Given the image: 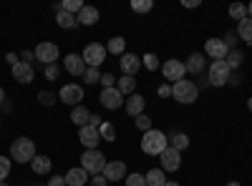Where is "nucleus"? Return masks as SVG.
Returning <instances> with one entry per match:
<instances>
[{
    "label": "nucleus",
    "instance_id": "f257e3e1",
    "mask_svg": "<svg viewBox=\"0 0 252 186\" xmlns=\"http://www.w3.org/2000/svg\"><path fill=\"white\" fill-rule=\"evenodd\" d=\"M169 149V138H166V133L152 129V131H146L144 138H141V151L146 156H159L161 151Z\"/></svg>",
    "mask_w": 252,
    "mask_h": 186
},
{
    "label": "nucleus",
    "instance_id": "f03ea898",
    "mask_svg": "<svg viewBox=\"0 0 252 186\" xmlns=\"http://www.w3.org/2000/svg\"><path fill=\"white\" fill-rule=\"evenodd\" d=\"M35 143L26 136H20L10 143V161H18V163H31L35 159Z\"/></svg>",
    "mask_w": 252,
    "mask_h": 186
},
{
    "label": "nucleus",
    "instance_id": "7ed1b4c3",
    "mask_svg": "<svg viewBox=\"0 0 252 186\" xmlns=\"http://www.w3.org/2000/svg\"><path fill=\"white\" fill-rule=\"evenodd\" d=\"M81 169L86 174H103V169H106V156H103L98 149H86L81 156Z\"/></svg>",
    "mask_w": 252,
    "mask_h": 186
},
{
    "label": "nucleus",
    "instance_id": "20e7f679",
    "mask_svg": "<svg viewBox=\"0 0 252 186\" xmlns=\"http://www.w3.org/2000/svg\"><path fill=\"white\" fill-rule=\"evenodd\" d=\"M172 96L179 103H194L197 96H199V88L192 83V80H177V83L172 86Z\"/></svg>",
    "mask_w": 252,
    "mask_h": 186
},
{
    "label": "nucleus",
    "instance_id": "39448f33",
    "mask_svg": "<svg viewBox=\"0 0 252 186\" xmlns=\"http://www.w3.org/2000/svg\"><path fill=\"white\" fill-rule=\"evenodd\" d=\"M229 76H232V71H229L227 60H215V63L209 66V71H207L209 86H227L229 83Z\"/></svg>",
    "mask_w": 252,
    "mask_h": 186
},
{
    "label": "nucleus",
    "instance_id": "423d86ee",
    "mask_svg": "<svg viewBox=\"0 0 252 186\" xmlns=\"http://www.w3.org/2000/svg\"><path fill=\"white\" fill-rule=\"evenodd\" d=\"M81 58H83V63H86L89 68H98L103 60H106V48H103L101 43H89L86 48H83Z\"/></svg>",
    "mask_w": 252,
    "mask_h": 186
},
{
    "label": "nucleus",
    "instance_id": "0eeeda50",
    "mask_svg": "<svg viewBox=\"0 0 252 186\" xmlns=\"http://www.w3.org/2000/svg\"><path fill=\"white\" fill-rule=\"evenodd\" d=\"M33 55H35V60H40L43 66H51V63H56V60H58V46L51 43V40H43V43L35 46Z\"/></svg>",
    "mask_w": 252,
    "mask_h": 186
},
{
    "label": "nucleus",
    "instance_id": "6e6552de",
    "mask_svg": "<svg viewBox=\"0 0 252 186\" xmlns=\"http://www.w3.org/2000/svg\"><path fill=\"white\" fill-rule=\"evenodd\" d=\"M58 98L63 101V103H68V106H81V101H83V88L78 86V83H66L61 88V93H58Z\"/></svg>",
    "mask_w": 252,
    "mask_h": 186
},
{
    "label": "nucleus",
    "instance_id": "1a4fd4ad",
    "mask_svg": "<svg viewBox=\"0 0 252 186\" xmlns=\"http://www.w3.org/2000/svg\"><path fill=\"white\" fill-rule=\"evenodd\" d=\"M161 73H164V78L166 80H184V76H187V68H184V63L182 60H177V58H172V60H166V63L161 66Z\"/></svg>",
    "mask_w": 252,
    "mask_h": 186
},
{
    "label": "nucleus",
    "instance_id": "9d476101",
    "mask_svg": "<svg viewBox=\"0 0 252 186\" xmlns=\"http://www.w3.org/2000/svg\"><path fill=\"white\" fill-rule=\"evenodd\" d=\"M98 101H101V106H106V108H111V111H116V108L124 106V96L119 93L116 86H114V88H103L101 96H98Z\"/></svg>",
    "mask_w": 252,
    "mask_h": 186
},
{
    "label": "nucleus",
    "instance_id": "9b49d317",
    "mask_svg": "<svg viewBox=\"0 0 252 186\" xmlns=\"http://www.w3.org/2000/svg\"><path fill=\"white\" fill-rule=\"evenodd\" d=\"M78 141L83 143L86 149H96L98 143H101V133H98V129H94V126H81L78 129Z\"/></svg>",
    "mask_w": 252,
    "mask_h": 186
},
{
    "label": "nucleus",
    "instance_id": "f8f14e48",
    "mask_svg": "<svg viewBox=\"0 0 252 186\" xmlns=\"http://www.w3.org/2000/svg\"><path fill=\"white\" fill-rule=\"evenodd\" d=\"M159 161H161V171H177V169H179V163H182V156H179L177 149L169 146L166 151L159 154Z\"/></svg>",
    "mask_w": 252,
    "mask_h": 186
},
{
    "label": "nucleus",
    "instance_id": "ddd939ff",
    "mask_svg": "<svg viewBox=\"0 0 252 186\" xmlns=\"http://www.w3.org/2000/svg\"><path fill=\"white\" fill-rule=\"evenodd\" d=\"M204 51H207V55H212L215 60H224L227 58V46H224L222 38H207L204 40Z\"/></svg>",
    "mask_w": 252,
    "mask_h": 186
},
{
    "label": "nucleus",
    "instance_id": "4468645a",
    "mask_svg": "<svg viewBox=\"0 0 252 186\" xmlns=\"http://www.w3.org/2000/svg\"><path fill=\"white\" fill-rule=\"evenodd\" d=\"M119 66H121L124 76H136V73H139V68H141V58H139V55H134V53H124V55H121V60H119Z\"/></svg>",
    "mask_w": 252,
    "mask_h": 186
},
{
    "label": "nucleus",
    "instance_id": "2eb2a0df",
    "mask_svg": "<svg viewBox=\"0 0 252 186\" xmlns=\"http://www.w3.org/2000/svg\"><path fill=\"white\" fill-rule=\"evenodd\" d=\"M103 176H106V181H124V179H126V166H124V161H106Z\"/></svg>",
    "mask_w": 252,
    "mask_h": 186
},
{
    "label": "nucleus",
    "instance_id": "dca6fc26",
    "mask_svg": "<svg viewBox=\"0 0 252 186\" xmlns=\"http://www.w3.org/2000/svg\"><path fill=\"white\" fill-rule=\"evenodd\" d=\"M33 76H35V71H33L31 63H26V60H20V63L13 66V78L18 80V83H31Z\"/></svg>",
    "mask_w": 252,
    "mask_h": 186
},
{
    "label": "nucleus",
    "instance_id": "f3484780",
    "mask_svg": "<svg viewBox=\"0 0 252 186\" xmlns=\"http://www.w3.org/2000/svg\"><path fill=\"white\" fill-rule=\"evenodd\" d=\"M63 66H66V71L71 76H83V73H86V63H83V58L78 53H68L66 60H63Z\"/></svg>",
    "mask_w": 252,
    "mask_h": 186
},
{
    "label": "nucleus",
    "instance_id": "a211bd4d",
    "mask_svg": "<svg viewBox=\"0 0 252 186\" xmlns=\"http://www.w3.org/2000/svg\"><path fill=\"white\" fill-rule=\"evenodd\" d=\"M144 106H146V101H144V96H139V93H131L129 98H126V113L134 116V118L144 113Z\"/></svg>",
    "mask_w": 252,
    "mask_h": 186
},
{
    "label": "nucleus",
    "instance_id": "6ab92c4d",
    "mask_svg": "<svg viewBox=\"0 0 252 186\" xmlns=\"http://www.w3.org/2000/svg\"><path fill=\"white\" fill-rule=\"evenodd\" d=\"M78 26H96L98 23V10L94 5H83V10L76 15Z\"/></svg>",
    "mask_w": 252,
    "mask_h": 186
},
{
    "label": "nucleus",
    "instance_id": "aec40b11",
    "mask_svg": "<svg viewBox=\"0 0 252 186\" xmlns=\"http://www.w3.org/2000/svg\"><path fill=\"white\" fill-rule=\"evenodd\" d=\"M86 181H91V179H89V174L83 171L81 166H78V169H71V171L66 174V186H83Z\"/></svg>",
    "mask_w": 252,
    "mask_h": 186
},
{
    "label": "nucleus",
    "instance_id": "412c9836",
    "mask_svg": "<svg viewBox=\"0 0 252 186\" xmlns=\"http://www.w3.org/2000/svg\"><path fill=\"white\" fill-rule=\"evenodd\" d=\"M187 73H202L204 71V53H192L184 63Z\"/></svg>",
    "mask_w": 252,
    "mask_h": 186
},
{
    "label": "nucleus",
    "instance_id": "4be33fe9",
    "mask_svg": "<svg viewBox=\"0 0 252 186\" xmlns=\"http://www.w3.org/2000/svg\"><path fill=\"white\" fill-rule=\"evenodd\" d=\"M89 118H91V111H89L86 106H76V108L71 111V121L76 123L78 129H81V126H86V123H89Z\"/></svg>",
    "mask_w": 252,
    "mask_h": 186
},
{
    "label": "nucleus",
    "instance_id": "5701e85b",
    "mask_svg": "<svg viewBox=\"0 0 252 186\" xmlns=\"http://www.w3.org/2000/svg\"><path fill=\"white\" fill-rule=\"evenodd\" d=\"M237 35L245 40L247 46H252V20L250 18H245V20H240V23H237Z\"/></svg>",
    "mask_w": 252,
    "mask_h": 186
},
{
    "label": "nucleus",
    "instance_id": "b1692460",
    "mask_svg": "<svg viewBox=\"0 0 252 186\" xmlns=\"http://www.w3.org/2000/svg\"><path fill=\"white\" fill-rule=\"evenodd\" d=\"M119 93L121 96H131L134 93V88H136V78L134 76H124V78H119Z\"/></svg>",
    "mask_w": 252,
    "mask_h": 186
},
{
    "label": "nucleus",
    "instance_id": "393cba45",
    "mask_svg": "<svg viewBox=\"0 0 252 186\" xmlns=\"http://www.w3.org/2000/svg\"><path fill=\"white\" fill-rule=\"evenodd\" d=\"M56 23L61 26V28H76L78 26V20H76V15H71V13H66V10H58V15H56Z\"/></svg>",
    "mask_w": 252,
    "mask_h": 186
},
{
    "label": "nucleus",
    "instance_id": "a878e982",
    "mask_svg": "<svg viewBox=\"0 0 252 186\" xmlns=\"http://www.w3.org/2000/svg\"><path fill=\"white\" fill-rule=\"evenodd\" d=\"M31 169H33L35 174H48V171H51V159H48V156H35V159L31 161Z\"/></svg>",
    "mask_w": 252,
    "mask_h": 186
},
{
    "label": "nucleus",
    "instance_id": "bb28decb",
    "mask_svg": "<svg viewBox=\"0 0 252 186\" xmlns=\"http://www.w3.org/2000/svg\"><path fill=\"white\" fill-rule=\"evenodd\" d=\"M166 184V176L161 169H152V171H146V186H164Z\"/></svg>",
    "mask_w": 252,
    "mask_h": 186
},
{
    "label": "nucleus",
    "instance_id": "cd10ccee",
    "mask_svg": "<svg viewBox=\"0 0 252 186\" xmlns=\"http://www.w3.org/2000/svg\"><path fill=\"white\" fill-rule=\"evenodd\" d=\"M124 48H126V40H124L121 35H114V38L109 40V46H106V51L114 53V55H124Z\"/></svg>",
    "mask_w": 252,
    "mask_h": 186
},
{
    "label": "nucleus",
    "instance_id": "c85d7f7f",
    "mask_svg": "<svg viewBox=\"0 0 252 186\" xmlns=\"http://www.w3.org/2000/svg\"><path fill=\"white\" fill-rule=\"evenodd\" d=\"M98 133H101L103 141H116V129H114V123H109V121H103L98 126Z\"/></svg>",
    "mask_w": 252,
    "mask_h": 186
},
{
    "label": "nucleus",
    "instance_id": "c756f323",
    "mask_svg": "<svg viewBox=\"0 0 252 186\" xmlns=\"http://www.w3.org/2000/svg\"><path fill=\"white\" fill-rule=\"evenodd\" d=\"M229 15H232L237 23H240V20L247 18V5H242V3H232V5H229Z\"/></svg>",
    "mask_w": 252,
    "mask_h": 186
},
{
    "label": "nucleus",
    "instance_id": "7c9ffc66",
    "mask_svg": "<svg viewBox=\"0 0 252 186\" xmlns=\"http://www.w3.org/2000/svg\"><path fill=\"white\" fill-rule=\"evenodd\" d=\"M169 141H172V149H177V151H184V149L189 146V138H187V133H174Z\"/></svg>",
    "mask_w": 252,
    "mask_h": 186
},
{
    "label": "nucleus",
    "instance_id": "2f4dec72",
    "mask_svg": "<svg viewBox=\"0 0 252 186\" xmlns=\"http://www.w3.org/2000/svg\"><path fill=\"white\" fill-rule=\"evenodd\" d=\"M61 10H66V13L76 15V13L83 10V3H81V0H66V3H61Z\"/></svg>",
    "mask_w": 252,
    "mask_h": 186
},
{
    "label": "nucleus",
    "instance_id": "473e14b6",
    "mask_svg": "<svg viewBox=\"0 0 252 186\" xmlns=\"http://www.w3.org/2000/svg\"><path fill=\"white\" fill-rule=\"evenodd\" d=\"M242 53L240 51H232V53H227V66H229V71H232V68H240L242 66Z\"/></svg>",
    "mask_w": 252,
    "mask_h": 186
},
{
    "label": "nucleus",
    "instance_id": "72a5a7b5",
    "mask_svg": "<svg viewBox=\"0 0 252 186\" xmlns=\"http://www.w3.org/2000/svg\"><path fill=\"white\" fill-rule=\"evenodd\" d=\"M152 8H154L152 0H134V3H131V10L134 13H149Z\"/></svg>",
    "mask_w": 252,
    "mask_h": 186
},
{
    "label": "nucleus",
    "instance_id": "f704fd0d",
    "mask_svg": "<svg viewBox=\"0 0 252 186\" xmlns=\"http://www.w3.org/2000/svg\"><path fill=\"white\" fill-rule=\"evenodd\" d=\"M141 63H144L146 68H149V71H157V68H161V66H159V58H157L154 53H146V55L141 58Z\"/></svg>",
    "mask_w": 252,
    "mask_h": 186
},
{
    "label": "nucleus",
    "instance_id": "c9c22d12",
    "mask_svg": "<svg viewBox=\"0 0 252 186\" xmlns=\"http://www.w3.org/2000/svg\"><path fill=\"white\" fill-rule=\"evenodd\" d=\"M136 129L139 131H152V118L149 116H146V113H141V116H136Z\"/></svg>",
    "mask_w": 252,
    "mask_h": 186
},
{
    "label": "nucleus",
    "instance_id": "e433bc0d",
    "mask_svg": "<svg viewBox=\"0 0 252 186\" xmlns=\"http://www.w3.org/2000/svg\"><path fill=\"white\" fill-rule=\"evenodd\" d=\"M126 186H146V176L144 174H129L126 176Z\"/></svg>",
    "mask_w": 252,
    "mask_h": 186
},
{
    "label": "nucleus",
    "instance_id": "4c0bfd02",
    "mask_svg": "<svg viewBox=\"0 0 252 186\" xmlns=\"http://www.w3.org/2000/svg\"><path fill=\"white\" fill-rule=\"evenodd\" d=\"M83 78H86V83H98V80H101V71L98 68H86Z\"/></svg>",
    "mask_w": 252,
    "mask_h": 186
},
{
    "label": "nucleus",
    "instance_id": "58836bf2",
    "mask_svg": "<svg viewBox=\"0 0 252 186\" xmlns=\"http://www.w3.org/2000/svg\"><path fill=\"white\" fill-rule=\"evenodd\" d=\"M8 174H10V159L0 156V181H5V179H8Z\"/></svg>",
    "mask_w": 252,
    "mask_h": 186
},
{
    "label": "nucleus",
    "instance_id": "ea45409f",
    "mask_svg": "<svg viewBox=\"0 0 252 186\" xmlns=\"http://www.w3.org/2000/svg\"><path fill=\"white\" fill-rule=\"evenodd\" d=\"M46 68V78H51V80H56L58 76H61V68H58V63H51V66H43Z\"/></svg>",
    "mask_w": 252,
    "mask_h": 186
},
{
    "label": "nucleus",
    "instance_id": "a19ab883",
    "mask_svg": "<svg viewBox=\"0 0 252 186\" xmlns=\"http://www.w3.org/2000/svg\"><path fill=\"white\" fill-rule=\"evenodd\" d=\"M38 101L43 103V106H53V103H56V96L48 93V91H43V93H38Z\"/></svg>",
    "mask_w": 252,
    "mask_h": 186
},
{
    "label": "nucleus",
    "instance_id": "79ce46f5",
    "mask_svg": "<svg viewBox=\"0 0 252 186\" xmlns=\"http://www.w3.org/2000/svg\"><path fill=\"white\" fill-rule=\"evenodd\" d=\"M114 80H116V78H114L111 73H103V76H101V80H98V83H101L103 88H114Z\"/></svg>",
    "mask_w": 252,
    "mask_h": 186
},
{
    "label": "nucleus",
    "instance_id": "37998d69",
    "mask_svg": "<svg viewBox=\"0 0 252 186\" xmlns=\"http://www.w3.org/2000/svg\"><path fill=\"white\" fill-rule=\"evenodd\" d=\"M109 181H106V176H103V174H96L94 179H91V186H106Z\"/></svg>",
    "mask_w": 252,
    "mask_h": 186
},
{
    "label": "nucleus",
    "instance_id": "c03bdc74",
    "mask_svg": "<svg viewBox=\"0 0 252 186\" xmlns=\"http://www.w3.org/2000/svg\"><path fill=\"white\" fill-rule=\"evenodd\" d=\"M46 186H66V179H63V176H51V181Z\"/></svg>",
    "mask_w": 252,
    "mask_h": 186
},
{
    "label": "nucleus",
    "instance_id": "a18cd8bd",
    "mask_svg": "<svg viewBox=\"0 0 252 186\" xmlns=\"http://www.w3.org/2000/svg\"><path fill=\"white\" fill-rule=\"evenodd\" d=\"M101 123H103V121H101V118H98L96 113H91V118H89V126H94V129H98V126H101Z\"/></svg>",
    "mask_w": 252,
    "mask_h": 186
},
{
    "label": "nucleus",
    "instance_id": "49530a36",
    "mask_svg": "<svg viewBox=\"0 0 252 186\" xmlns=\"http://www.w3.org/2000/svg\"><path fill=\"white\" fill-rule=\"evenodd\" d=\"M182 5H184V8H197L199 0H182Z\"/></svg>",
    "mask_w": 252,
    "mask_h": 186
},
{
    "label": "nucleus",
    "instance_id": "de8ad7c7",
    "mask_svg": "<svg viewBox=\"0 0 252 186\" xmlns=\"http://www.w3.org/2000/svg\"><path fill=\"white\" fill-rule=\"evenodd\" d=\"M159 96H161V98L172 96V88H169V86H161V88H159Z\"/></svg>",
    "mask_w": 252,
    "mask_h": 186
},
{
    "label": "nucleus",
    "instance_id": "09e8293b",
    "mask_svg": "<svg viewBox=\"0 0 252 186\" xmlns=\"http://www.w3.org/2000/svg\"><path fill=\"white\" fill-rule=\"evenodd\" d=\"M8 63H10V66H15V63H20V60H18V55H15V53H10V55H8Z\"/></svg>",
    "mask_w": 252,
    "mask_h": 186
},
{
    "label": "nucleus",
    "instance_id": "8fccbe9b",
    "mask_svg": "<svg viewBox=\"0 0 252 186\" xmlns=\"http://www.w3.org/2000/svg\"><path fill=\"white\" fill-rule=\"evenodd\" d=\"M3 101H5V91L0 88V106H3Z\"/></svg>",
    "mask_w": 252,
    "mask_h": 186
},
{
    "label": "nucleus",
    "instance_id": "3c124183",
    "mask_svg": "<svg viewBox=\"0 0 252 186\" xmlns=\"http://www.w3.org/2000/svg\"><path fill=\"white\" fill-rule=\"evenodd\" d=\"M247 18H250V20H252V3H250V5H247Z\"/></svg>",
    "mask_w": 252,
    "mask_h": 186
},
{
    "label": "nucleus",
    "instance_id": "603ef678",
    "mask_svg": "<svg viewBox=\"0 0 252 186\" xmlns=\"http://www.w3.org/2000/svg\"><path fill=\"white\" fill-rule=\"evenodd\" d=\"M164 186H179V184H177V181H166Z\"/></svg>",
    "mask_w": 252,
    "mask_h": 186
},
{
    "label": "nucleus",
    "instance_id": "864d4df0",
    "mask_svg": "<svg viewBox=\"0 0 252 186\" xmlns=\"http://www.w3.org/2000/svg\"><path fill=\"white\" fill-rule=\"evenodd\" d=\"M227 186H240L237 181H227Z\"/></svg>",
    "mask_w": 252,
    "mask_h": 186
},
{
    "label": "nucleus",
    "instance_id": "5fc2aeb1",
    "mask_svg": "<svg viewBox=\"0 0 252 186\" xmlns=\"http://www.w3.org/2000/svg\"><path fill=\"white\" fill-rule=\"evenodd\" d=\"M247 108H250V111H252V98H250V101H247Z\"/></svg>",
    "mask_w": 252,
    "mask_h": 186
},
{
    "label": "nucleus",
    "instance_id": "6e6d98bb",
    "mask_svg": "<svg viewBox=\"0 0 252 186\" xmlns=\"http://www.w3.org/2000/svg\"><path fill=\"white\" fill-rule=\"evenodd\" d=\"M0 186H8V184H5V181H0Z\"/></svg>",
    "mask_w": 252,
    "mask_h": 186
}]
</instances>
